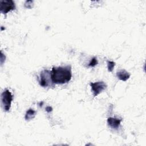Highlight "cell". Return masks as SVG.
I'll return each instance as SVG.
<instances>
[{
	"instance_id": "obj_1",
	"label": "cell",
	"mask_w": 146,
	"mask_h": 146,
	"mask_svg": "<svg viewBox=\"0 0 146 146\" xmlns=\"http://www.w3.org/2000/svg\"><path fill=\"white\" fill-rule=\"evenodd\" d=\"M51 79L54 84H65L70 81L72 77L71 66L70 65L52 67Z\"/></svg>"
},
{
	"instance_id": "obj_2",
	"label": "cell",
	"mask_w": 146,
	"mask_h": 146,
	"mask_svg": "<svg viewBox=\"0 0 146 146\" xmlns=\"http://www.w3.org/2000/svg\"><path fill=\"white\" fill-rule=\"evenodd\" d=\"M39 83L43 87H54V83L51 79V72L48 70L41 71L39 78Z\"/></svg>"
},
{
	"instance_id": "obj_3",
	"label": "cell",
	"mask_w": 146,
	"mask_h": 146,
	"mask_svg": "<svg viewBox=\"0 0 146 146\" xmlns=\"http://www.w3.org/2000/svg\"><path fill=\"white\" fill-rule=\"evenodd\" d=\"M13 99V96L9 90L6 89L3 91L1 94V102L4 111H9Z\"/></svg>"
},
{
	"instance_id": "obj_4",
	"label": "cell",
	"mask_w": 146,
	"mask_h": 146,
	"mask_svg": "<svg viewBox=\"0 0 146 146\" xmlns=\"http://www.w3.org/2000/svg\"><path fill=\"white\" fill-rule=\"evenodd\" d=\"M15 8V3L11 0H5L0 1V10L3 14H6L8 12L14 10Z\"/></svg>"
},
{
	"instance_id": "obj_5",
	"label": "cell",
	"mask_w": 146,
	"mask_h": 146,
	"mask_svg": "<svg viewBox=\"0 0 146 146\" xmlns=\"http://www.w3.org/2000/svg\"><path fill=\"white\" fill-rule=\"evenodd\" d=\"M91 90L93 92L94 96H98L100 93L107 88V85L104 82H96L95 83H90Z\"/></svg>"
},
{
	"instance_id": "obj_6",
	"label": "cell",
	"mask_w": 146,
	"mask_h": 146,
	"mask_svg": "<svg viewBox=\"0 0 146 146\" xmlns=\"http://www.w3.org/2000/svg\"><path fill=\"white\" fill-rule=\"evenodd\" d=\"M122 119L116 117H108L107 119V123L109 127L113 129H117L120 125Z\"/></svg>"
},
{
	"instance_id": "obj_7",
	"label": "cell",
	"mask_w": 146,
	"mask_h": 146,
	"mask_svg": "<svg viewBox=\"0 0 146 146\" xmlns=\"http://www.w3.org/2000/svg\"><path fill=\"white\" fill-rule=\"evenodd\" d=\"M117 77L122 81H126L130 77V74L125 70H121L117 72Z\"/></svg>"
},
{
	"instance_id": "obj_8",
	"label": "cell",
	"mask_w": 146,
	"mask_h": 146,
	"mask_svg": "<svg viewBox=\"0 0 146 146\" xmlns=\"http://www.w3.org/2000/svg\"><path fill=\"white\" fill-rule=\"evenodd\" d=\"M36 115V111L33 109H29L26 113L25 115V119L26 120H30L33 119Z\"/></svg>"
},
{
	"instance_id": "obj_9",
	"label": "cell",
	"mask_w": 146,
	"mask_h": 146,
	"mask_svg": "<svg viewBox=\"0 0 146 146\" xmlns=\"http://www.w3.org/2000/svg\"><path fill=\"white\" fill-rule=\"evenodd\" d=\"M115 65V63L113 61H107V67H108V70L110 72H111L113 71L114 66Z\"/></svg>"
},
{
	"instance_id": "obj_10",
	"label": "cell",
	"mask_w": 146,
	"mask_h": 146,
	"mask_svg": "<svg viewBox=\"0 0 146 146\" xmlns=\"http://www.w3.org/2000/svg\"><path fill=\"white\" fill-rule=\"evenodd\" d=\"M98 64V60L96 57H94L88 64L89 67H94Z\"/></svg>"
}]
</instances>
